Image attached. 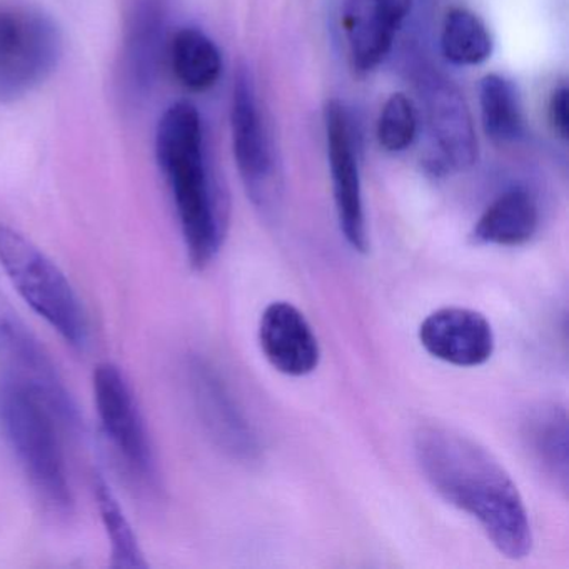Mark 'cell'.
I'll return each mask as SVG.
<instances>
[{
    "label": "cell",
    "instance_id": "obj_14",
    "mask_svg": "<svg viewBox=\"0 0 569 569\" xmlns=\"http://www.w3.org/2000/svg\"><path fill=\"white\" fill-rule=\"evenodd\" d=\"M419 342L439 361L459 368H476L491 359L495 331L481 312L466 308H442L419 326Z\"/></svg>",
    "mask_w": 569,
    "mask_h": 569
},
{
    "label": "cell",
    "instance_id": "obj_16",
    "mask_svg": "<svg viewBox=\"0 0 569 569\" xmlns=\"http://www.w3.org/2000/svg\"><path fill=\"white\" fill-rule=\"evenodd\" d=\"M539 229V206L525 188L499 194L482 212L472 229L478 244L518 248L535 238Z\"/></svg>",
    "mask_w": 569,
    "mask_h": 569
},
{
    "label": "cell",
    "instance_id": "obj_22",
    "mask_svg": "<svg viewBox=\"0 0 569 569\" xmlns=\"http://www.w3.org/2000/svg\"><path fill=\"white\" fill-rule=\"evenodd\" d=\"M418 111L411 99L401 92L392 94L379 112L376 128L379 146L391 154L405 152L418 136Z\"/></svg>",
    "mask_w": 569,
    "mask_h": 569
},
{
    "label": "cell",
    "instance_id": "obj_19",
    "mask_svg": "<svg viewBox=\"0 0 569 569\" xmlns=\"http://www.w3.org/2000/svg\"><path fill=\"white\" fill-rule=\"evenodd\" d=\"M479 108L486 136L498 144L519 141L525 136V116L515 82L501 74H488L479 84Z\"/></svg>",
    "mask_w": 569,
    "mask_h": 569
},
{
    "label": "cell",
    "instance_id": "obj_13",
    "mask_svg": "<svg viewBox=\"0 0 569 569\" xmlns=\"http://www.w3.org/2000/svg\"><path fill=\"white\" fill-rule=\"evenodd\" d=\"M412 0H345L342 31L352 69L368 74L391 54Z\"/></svg>",
    "mask_w": 569,
    "mask_h": 569
},
{
    "label": "cell",
    "instance_id": "obj_18",
    "mask_svg": "<svg viewBox=\"0 0 569 569\" xmlns=\"http://www.w3.org/2000/svg\"><path fill=\"white\" fill-rule=\"evenodd\" d=\"M172 72L186 89L206 92L218 84L222 56L218 44L198 28H182L169 46Z\"/></svg>",
    "mask_w": 569,
    "mask_h": 569
},
{
    "label": "cell",
    "instance_id": "obj_21",
    "mask_svg": "<svg viewBox=\"0 0 569 569\" xmlns=\"http://www.w3.org/2000/svg\"><path fill=\"white\" fill-rule=\"evenodd\" d=\"M94 491L99 512L111 541L112 568H148V561L131 522L126 518L111 486L99 472L94 476Z\"/></svg>",
    "mask_w": 569,
    "mask_h": 569
},
{
    "label": "cell",
    "instance_id": "obj_20",
    "mask_svg": "<svg viewBox=\"0 0 569 569\" xmlns=\"http://www.w3.org/2000/svg\"><path fill=\"white\" fill-rule=\"evenodd\" d=\"M442 58L459 68L479 66L491 58L495 42L479 16L468 9H452L442 22L439 39Z\"/></svg>",
    "mask_w": 569,
    "mask_h": 569
},
{
    "label": "cell",
    "instance_id": "obj_11",
    "mask_svg": "<svg viewBox=\"0 0 569 569\" xmlns=\"http://www.w3.org/2000/svg\"><path fill=\"white\" fill-rule=\"evenodd\" d=\"M418 86L429 134L439 151V171H468L478 161V139L461 91L429 69L419 71Z\"/></svg>",
    "mask_w": 569,
    "mask_h": 569
},
{
    "label": "cell",
    "instance_id": "obj_17",
    "mask_svg": "<svg viewBox=\"0 0 569 569\" xmlns=\"http://www.w3.org/2000/svg\"><path fill=\"white\" fill-rule=\"evenodd\" d=\"M525 438L529 451L541 465L542 471L568 488V416L558 405H541L529 412L525 422Z\"/></svg>",
    "mask_w": 569,
    "mask_h": 569
},
{
    "label": "cell",
    "instance_id": "obj_6",
    "mask_svg": "<svg viewBox=\"0 0 569 569\" xmlns=\"http://www.w3.org/2000/svg\"><path fill=\"white\" fill-rule=\"evenodd\" d=\"M0 366L6 382L41 402L59 428L81 431V412L51 356L4 295H0Z\"/></svg>",
    "mask_w": 569,
    "mask_h": 569
},
{
    "label": "cell",
    "instance_id": "obj_3",
    "mask_svg": "<svg viewBox=\"0 0 569 569\" xmlns=\"http://www.w3.org/2000/svg\"><path fill=\"white\" fill-rule=\"evenodd\" d=\"M0 418L11 448L41 501L56 515H71L74 496L56 419L41 402L9 382L0 391Z\"/></svg>",
    "mask_w": 569,
    "mask_h": 569
},
{
    "label": "cell",
    "instance_id": "obj_4",
    "mask_svg": "<svg viewBox=\"0 0 569 569\" xmlns=\"http://www.w3.org/2000/svg\"><path fill=\"white\" fill-rule=\"evenodd\" d=\"M0 266L21 298L78 351L89 346V321L78 292L31 239L0 224Z\"/></svg>",
    "mask_w": 569,
    "mask_h": 569
},
{
    "label": "cell",
    "instance_id": "obj_9",
    "mask_svg": "<svg viewBox=\"0 0 569 569\" xmlns=\"http://www.w3.org/2000/svg\"><path fill=\"white\" fill-rule=\"evenodd\" d=\"M92 385L106 438L134 478L154 485V451L141 409L124 372L112 362H102L96 368Z\"/></svg>",
    "mask_w": 569,
    "mask_h": 569
},
{
    "label": "cell",
    "instance_id": "obj_1",
    "mask_svg": "<svg viewBox=\"0 0 569 569\" xmlns=\"http://www.w3.org/2000/svg\"><path fill=\"white\" fill-rule=\"evenodd\" d=\"M415 455L426 481L449 505L471 516L509 559L532 549V529L518 486L491 451L448 426H422Z\"/></svg>",
    "mask_w": 569,
    "mask_h": 569
},
{
    "label": "cell",
    "instance_id": "obj_12",
    "mask_svg": "<svg viewBox=\"0 0 569 569\" xmlns=\"http://www.w3.org/2000/svg\"><path fill=\"white\" fill-rule=\"evenodd\" d=\"M188 372L196 411L212 441L239 461L258 458V435L219 372L201 358L191 359Z\"/></svg>",
    "mask_w": 569,
    "mask_h": 569
},
{
    "label": "cell",
    "instance_id": "obj_15",
    "mask_svg": "<svg viewBox=\"0 0 569 569\" xmlns=\"http://www.w3.org/2000/svg\"><path fill=\"white\" fill-rule=\"evenodd\" d=\"M259 346L272 368L292 378L318 369L321 348L306 316L291 302H271L259 321Z\"/></svg>",
    "mask_w": 569,
    "mask_h": 569
},
{
    "label": "cell",
    "instance_id": "obj_7",
    "mask_svg": "<svg viewBox=\"0 0 569 569\" xmlns=\"http://www.w3.org/2000/svg\"><path fill=\"white\" fill-rule=\"evenodd\" d=\"M231 136L236 166L249 199L259 211L271 214L281 201V178L254 81L246 68L238 69L232 86Z\"/></svg>",
    "mask_w": 569,
    "mask_h": 569
},
{
    "label": "cell",
    "instance_id": "obj_8",
    "mask_svg": "<svg viewBox=\"0 0 569 569\" xmlns=\"http://www.w3.org/2000/svg\"><path fill=\"white\" fill-rule=\"evenodd\" d=\"M168 34V0H132L118 64V94L126 109L151 99L161 74Z\"/></svg>",
    "mask_w": 569,
    "mask_h": 569
},
{
    "label": "cell",
    "instance_id": "obj_5",
    "mask_svg": "<svg viewBox=\"0 0 569 569\" xmlns=\"http://www.w3.org/2000/svg\"><path fill=\"white\" fill-rule=\"evenodd\" d=\"M64 51L51 16L22 0H0V104H12L41 88Z\"/></svg>",
    "mask_w": 569,
    "mask_h": 569
},
{
    "label": "cell",
    "instance_id": "obj_2",
    "mask_svg": "<svg viewBox=\"0 0 569 569\" xmlns=\"http://www.w3.org/2000/svg\"><path fill=\"white\" fill-rule=\"evenodd\" d=\"M156 158L178 212L192 268H208L229 231L228 192L206 152L201 114L189 102H176L156 131Z\"/></svg>",
    "mask_w": 569,
    "mask_h": 569
},
{
    "label": "cell",
    "instance_id": "obj_23",
    "mask_svg": "<svg viewBox=\"0 0 569 569\" xmlns=\"http://www.w3.org/2000/svg\"><path fill=\"white\" fill-rule=\"evenodd\" d=\"M569 92L565 84L555 89L549 99V122L559 139L566 141L569 131Z\"/></svg>",
    "mask_w": 569,
    "mask_h": 569
},
{
    "label": "cell",
    "instance_id": "obj_10",
    "mask_svg": "<svg viewBox=\"0 0 569 569\" xmlns=\"http://www.w3.org/2000/svg\"><path fill=\"white\" fill-rule=\"evenodd\" d=\"M325 131L339 229L348 244L356 252L365 254L369 249V238L358 144L351 116L338 99H331L326 104Z\"/></svg>",
    "mask_w": 569,
    "mask_h": 569
}]
</instances>
